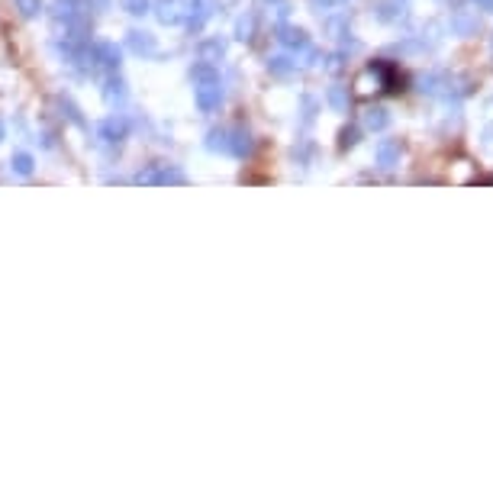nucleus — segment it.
Instances as JSON below:
<instances>
[{
  "label": "nucleus",
  "mask_w": 493,
  "mask_h": 493,
  "mask_svg": "<svg viewBox=\"0 0 493 493\" xmlns=\"http://www.w3.org/2000/svg\"><path fill=\"white\" fill-rule=\"evenodd\" d=\"M136 181H139V184H184L187 177L171 165H152L149 171H142Z\"/></svg>",
  "instance_id": "2"
},
{
  "label": "nucleus",
  "mask_w": 493,
  "mask_h": 493,
  "mask_svg": "<svg viewBox=\"0 0 493 493\" xmlns=\"http://www.w3.org/2000/svg\"><path fill=\"white\" fill-rule=\"evenodd\" d=\"M210 71H206V65H197L194 68V78L200 84H197V103L204 107V110H213L216 103H219V97H223V91L216 87V81H210Z\"/></svg>",
  "instance_id": "1"
},
{
  "label": "nucleus",
  "mask_w": 493,
  "mask_h": 493,
  "mask_svg": "<svg viewBox=\"0 0 493 493\" xmlns=\"http://www.w3.org/2000/svg\"><path fill=\"white\" fill-rule=\"evenodd\" d=\"M129 48L136 55H155V39L149 33H129Z\"/></svg>",
  "instance_id": "5"
},
{
  "label": "nucleus",
  "mask_w": 493,
  "mask_h": 493,
  "mask_svg": "<svg viewBox=\"0 0 493 493\" xmlns=\"http://www.w3.org/2000/svg\"><path fill=\"white\" fill-rule=\"evenodd\" d=\"M210 149H226L223 132H210Z\"/></svg>",
  "instance_id": "10"
},
{
  "label": "nucleus",
  "mask_w": 493,
  "mask_h": 493,
  "mask_svg": "<svg viewBox=\"0 0 493 493\" xmlns=\"http://www.w3.org/2000/svg\"><path fill=\"white\" fill-rule=\"evenodd\" d=\"M107 97H110V100H123V97H126L123 81L120 78H113V71H110V78H107Z\"/></svg>",
  "instance_id": "6"
},
{
  "label": "nucleus",
  "mask_w": 493,
  "mask_h": 493,
  "mask_svg": "<svg viewBox=\"0 0 493 493\" xmlns=\"http://www.w3.org/2000/svg\"><path fill=\"white\" fill-rule=\"evenodd\" d=\"M13 171H17V174H33V159H29L26 152L13 155Z\"/></svg>",
  "instance_id": "7"
},
{
  "label": "nucleus",
  "mask_w": 493,
  "mask_h": 493,
  "mask_svg": "<svg viewBox=\"0 0 493 493\" xmlns=\"http://www.w3.org/2000/svg\"><path fill=\"white\" fill-rule=\"evenodd\" d=\"M123 132H126L123 120L110 116V120L100 123V129H97V139H100V145H120V142H123Z\"/></svg>",
  "instance_id": "3"
},
{
  "label": "nucleus",
  "mask_w": 493,
  "mask_h": 493,
  "mask_svg": "<svg viewBox=\"0 0 493 493\" xmlns=\"http://www.w3.org/2000/svg\"><path fill=\"white\" fill-rule=\"evenodd\" d=\"M159 19L161 23H181V19H187V0H161Z\"/></svg>",
  "instance_id": "4"
},
{
  "label": "nucleus",
  "mask_w": 493,
  "mask_h": 493,
  "mask_svg": "<svg viewBox=\"0 0 493 493\" xmlns=\"http://www.w3.org/2000/svg\"><path fill=\"white\" fill-rule=\"evenodd\" d=\"M0 139H3V123H0Z\"/></svg>",
  "instance_id": "11"
},
{
  "label": "nucleus",
  "mask_w": 493,
  "mask_h": 493,
  "mask_svg": "<svg viewBox=\"0 0 493 493\" xmlns=\"http://www.w3.org/2000/svg\"><path fill=\"white\" fill-rule=\"evenodd\" d=\"M126 10H129V13H145V10H149V0H126Z\"/></svg>",
  "instance_id": "9"
},
{
  "label": "nucleus",
  "mask_w": 493,
  "mask_h": 493,
  "mask_svg": "<svg viewBox=\"0 0 493 493\" xmlns=\"http://www.w3.org/2000/svg\"><path fill=\"white\" fill-rule=\"evenodd\" d=\"M17 7L23 10V17H36L42 10V0H17Z\"/></svg>",
  "instance_id": "8"
}]
</instances>
